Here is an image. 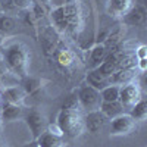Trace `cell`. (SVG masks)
<instances>
[{
	"mask_svg": "<svg viewBox=\"0 0 147 147\" xmlns=\"http://www.w3.org/2000/svg\"><path fill=\"white\" fill-rule=\"evenodd\" d=\"M137 71H138L137 66L118 69L113 75L109 78V82L110 84H115V85H118V84H128V82H131L134 78L137 77Z\"/></svg>",
	"mask_w": 147,
	"mask_h": 147,
	"instance_id": "30bf717a",
	"label": "cell"
},
{
	"mask_svg": "<svg viewBox=\"0 0 147 147\" xmlns=\"http://www.w3.org/2000/svg\"><path fill=\"white\" fill-rule=\"evenodd\" d=\"M25 122L32 134L34 138H38L41 134L47 129V122L43 113H40L38 110H30V112L25 115Z\"/></svg>",
	"mask_w": 147,
	"mask_h": 147,
	"instance_id": "5b68a950",
	"label": "cell"
},
{
	"mask_svg": "<svg viewBox=\"0 0 147 147\" xmlns=\"http://www.w3.org/2000/svg\"><path fill=\"white\" fill-rule=\"evenodd\" d=\"M38 147H63L62 141V132H52L44 131L38 138H35Z\"/></svg>",
	"mask_w": 147,
	"mask_h": 147,
	"instance_id": "9c48e42d",
	"label": "cell"
},
{
	"mask_svg": "<svg viewBox=\"0 0 147 147\" xmlns=\"http://www.w3.org/2000/svg\"><path fill=\"white\" fill-rule=\"evenodd\" d=\"M129 115L132 119L136 121H143L147 115V102L144 99H140L136 105H134L131 109H129Z\"/></svg>",
	"mask_w": 147,
	"mask_h": 147,
	"instance_id": "44dd1931",
	"label": "cell"
},
{
	"mask_svg": "<svg viewBox=\"0 0 147 147\" xmlns=\"http://www.w3.org/2000/svg\"><path fill=\"white\" fill-rule=\"evenodd\" d=\"M57 127L65 136L75 138L84 131V119L75 105H65L57 115Z\"/></svg>",
	"mask_w": 147,
	"mask_h": 147,
	"instance_id": "6da1fadb",
	"label": "cell"
},
{
	"mask_svg": "<svg viewBox=\"0 0 147 147\" xmlns=\"http://www.w3.org/2000/svg\"><path fill=\"white\" fill-rule=\"evenodd\" d=\"M99 110L103 113V116L106 119H113V118H116L122 113H125V107L119 103V100H116V102H102Z\"/></svg>",
	"mask_w": 147,
	"mask_h": 147,
	"instance_id": "7c38bea8",
	"label": "cell"
},
{
	"mask_svg": "<svg viewBox=\"0 0 147 147\" xmlns=\"http://www.w3.org/2000/svg\"><path fill=\"white\" fill-rule=\"evenodd\" d=\"M22 115V107L19 105H12V103H6L0 109V116L3 121H15Z\"/></svg>",
	"mask_w": 147,
	"mask_h": 147,
	"instance_id": "e0dca14e",
	"label": "cell"
},
{
	"mask_svg": "<svg viewBox=\"0 0 147 147\" xmlns=\"http://www.w3.org/2000/svg\"><path fill=\"white\" fill-rule=\"evenodd\" d=\"M96 71L99 72V74H102L105 78L109 80V78L116 72V63H115V62H110V60H107V59H105V62L97 66Z\"/></svg>",
	"mask_w": 147,
	"mask_h": 147,
	"instance_id": "cb8c5ba5",
	"label": "cell"
},
{
	"mask_svg": "<svg viewBox=\"0 0 147 147\" xmlns=\"http://www.w3.org/2000/svg\"><path fill=\"white\" fill-rule=\"evenodd\" d=\"M136 57L138 59H146V46H141L138 50H136Z\"/></svg>",
	"mask_w": 147,
	"mask_h": 147,
	"instance_id": "f1b7e54d",
	"label": "cell"
},
{
	"mask_svg": "<svg viewBox=\"0 0 147 147\" xmlns=\"http://www.w3.org/2000/svg\"><path fill=\"white\" fill-rule=\"evenodd\" d=\"M122 38H124V31L122 30H115V31H112L106 37V40L102 44L106 47L107 52H110L112 49H115V47L122 44Z\"/></svg>",
	"mask_w": 147,
	"mask_h": 147,
	"instance_id": "d6986e66",
	"label": "cell"
},
{
	"mask_svg": "<svg viewBox=\"0 0 147 147\" xmlns=\"http://www.w3.org/2000/svg\"><path fill=\"white\" fill-rule=\"evenodd\" d=\"M3 63L19 77H27L28 72V53L21 43L9 44L3 52Z\"/></svg>",
	"mask_w": 147,
	"mask_h": 147,
	"instance_id": "7a4b0ae2",
	"label": "cell"
},
{
	"mask_svg": "<svg viewBox=\"0 0 147 147\" xmlns=\"http://www.w3.org/2000/svg\"><path fill=\"white\" fill-rule=\"evenodd\" d=\"M136 127V119H132L129 113H122L110 121V131L115 136L129 134Z\"/></svg>",
	"mask_w": 147,
	"mask_h": 147,
	"instance_id": "8992f818",
	"label": "cell"
},
{
	"mask_svg": "<svg viewBox=\"0 0 147 147\" xmlns=\"http://www.w3.org/2000/svg\"><path fill=\"white\" fill-rule=\"evenodd\" d=\"M107 56V50H106V47L102 44V43H97L93 49H91V52H90V69H96L97 66H99L100 63L105 62V59Z\"/></svg>",
	"mask_w": 147,
	"mask_h": 147,
	"instance_id": "4fadbf2b",
	"label": "cell"
},
{
	"mask_svg": "<svg viewBox=\"0 0 147 147\" xmlns=\"http://www.w3.org/2000/svg\"><path fill=\"white\" fill-rule=\"evenodd\" d=\"M32 16L35 18V19H40V18H43L44 16V9L38 5V3H34V6H32Z\"/></svg>",
	"mask_w": 147,
	"mask_h": 147,
	"instance_id": "4316f807",
	"label": "cell"
},
{
	"mask_svg": "<svg viewBox=\"0 0 147 147\" xmlns=\"http://www.w3.org/2000/svg\"><path fill=\"white\" fill-rule=\"evenodd\" d=\"M107 9L115 16H124L131 7V0H106Z\"/></svg>",
	"mask_w": 147,
	"mask_h": 147,
	"instance_id": "9a60e30c",
	"label": "cell"
},
{
	"mask_svg": "<svg viewBox=\"0 0 147 147\" xmlns=\"http://www.w3.org/2000/svg\"><path fill=\"white\" fill-rule=\"evenodd\" d=\"M0 13H2V7H0Z\"/></svg>",
	"mask_w": 147,
	"mask_h": 147,
	"instance_id": "4dcf8cb0",
	"label": "cell"
},
{
	"mask_svg": "<svg viewBox=\"0 0 147 147\" xmlns=\"http://www.w3.org/2000/svg\"><path fill=\"white\" fill-rule=\"evenodd\" d=\"M22 147H38V146H37V141H32V143H28V144H24Z\"/></svg>",
	"mask_w": 147,
	"mask_h": 147,
	"instance_id": "f546056e",
	"label": "cell"
},
{
	"mask_svg": "<svg viewBox=\"0 0 147 147\" xmlns=\"http://www.w3.org/2000/svg\"><path fill=\"white\" fill-rule=\"evenodd\" d=\"M0 7H2V13H6L10 16L19 10L13 0H0Z\"/></svg>",
	"mask_w": 147,
	"mask_h": 147,
	"instance_id": "d4e9b609",
	"label": "cell"
},
{
	"mask_svg": "<svg viewBox=\"0 0 147 147\" xmlns=\"http://www.w3.org/2000/svg\"><path fill=\"white\" fill-rule=\"evenodd\" d=\"M27 93L24 91V88L21 85H12V87H6L2 97L6 103H12V105H21L25 99Z\"/></svg>",
	"mask_w": 147,
	"mask_h": 147,
	"instance_id": "8fae6325",
	"label": "cell"
},
{
	"mask_svg": "<svg viewBox=\"0 0 147 147\" xmlns=\"http://www.w3.org/2000/svg\"><path fill=\"white\" fill-rule=\"evenodd\" d=\"M57 60H59V63L60 65H65V66H68L71 62H72V56H71V53L69 52H60L59 53V56H57Z\"/></svg>",
	"mask_w": 147,
	"mask_h": 147,
	"instance_id": "484cf974",
	"label": "cell"
},
{
	"mask_svg": "<svg viewBox=\"0 0 147 147\" xmlns=\"http://www.w3.org/2000/svg\"><path fill=\"white\" fill-rule=\"evenodd\" d=\"M0 78H2V75H0Z\"/></svg>",
	"mask_w": 147,
	"mask_h": 147,
	"instance_id": "1f68e13d",
	"label": "cell"
},
{
	"mask_svg": "<svg viewBox=\"0 0 147 147\" xmlns=\"http://www.w3.org/2000/svg\"><path fill=\"white\" fill-rule=\"evenodd\" d=\"M77 100L80 103V106L82 109H85L87 112H93V110H99L100 105H102V97H100V91L96 90L90 85H82L78 90L77 94Z\"/></svg>",
	"mask_w": 147,
	"mask_h": 147,
	"instance_id": "3957f363",
	"label": "cell"
},
{
	"mask_svg": "<svg viewBox=\"0 0 147 147\" xmlns=\"http://www.w3.org/2000/svg\"><path fill=\"white\" fill-rule=\"evenodd\" d=\"M106 124V118L100 110H93V112H87L84 118V128H87L88 132L97 134Z\"/></svg>",
	"mask_w": 147,
	"mask_h": 147,
	"instance_id": "52a82bcc",
	"label": "cell"
},
{
	"mask_svg": "<svg viewBox=\"0 0 147 147\" xmlns=\"http://www.w3.org/2000/svg\"><path fill=\"white\" fill-rule=\"evenodd\" d=\"M140 99H141V93H140L138 85L128 82L119 87V103L125 107V110L127 109L129 110Z\"/></svg>",
	"mask_w": 147,
	"mask_h": 147,
	"instance_id": "277c9868",
	"label": "cell"
},
{
	"mask_svg": "<svg viewBox=\"0 0 147 147\" xmlns=\"http://www.w3.org/2000/svg\"><path fill=\"white\" fill-rule=\"evenodd\" d=\"M63 12H65V18L68 22V30L69 28H77L80 25V10L74 3H65Z\"/></svg>",
	"mask_w": 147,
	"mask_h": 147,
	"instance_id": "2e32d148",
	"label": "cell"
},
{
	"mask_svg": "<svg viewBox=\"0 0 147 147\" xmlns=\"http://www.w3.org/2000/svg\"><path fill=\"white\" fill-rule=\"evenodd\" d=\"M146 9L144 6H131L129 10L124 15V24L129 27H138V25H144L146 24Z\"/></svg>",
	"mask_w": 147,
	"mask_h": 147,
	"instance_id": "ba28073f",
	"label": "cell"
},
{
	"mask_svg": "<svg viewBox=\"0 0 147 147\" xmlns=\"http://www.w3.org/2000/svg\"><path fill=\"white\" fill-rule=\"evenodd\" d=\"M41 85V81L38 78H32V77H24V81L21 84V87L24 88L27 94H31L34 91H37Z\"/></svg>",
	"mask_w": 147,
	"mask_h": 147,
	"instance_id": "603a6c76",
	"label": "cell"
},
{
	"mask_svg": "<svg viewBox=\"0 0 147 147\" xmlns=\"http://www.w3.org/2000/svg\"><path fill=\"white\" fill-rule=\"evenodd\" d=\"M100 97L102 102H116L119 100V85L110 84L103 90H100Z\"/></svg>",
	"mask_w": 147,
	"mask_h": 147,
	"instance_id": "7402d4cb",
	"label": "cell"
},
{
	"mask_svg": "<svg viewBox=\"0 0 147 147\" xmlns=\"http://www.w3.org/2000/svg\"><path fill=\"white\" fill-rule=\"evenodd\" d=\"M52 21L60 31L68 30V22H66V18H65V12H63V6L62 5L55 7L52 10Z\"/></svg>",
	"mask_w": 147,
	"mask_h": 147,
	"instance_id": "ffe728a7",
	"label": "cell"
},
{
	"mask_svg": "<svg viewBox=\"0 0 147 147\" xmlns=\"http://www.w3.org/2000/svg\"><path fill=\"white\" fill-rule=\"evenodd\" d=\"M16 30V19L10 15L0 13V35H9Z\"/></svg>",
	"mask_w": 147,
	"mask_h": 147,
	"instance_id": "ac0fdd59",
	"label": "cell"
},
{
	"mask_svg": "<svg viewBox=\"0 0 147 147\" xmlns=\"http://www.w3.org/2000/svg\"><path fill=\"white\" fill-rule=\"evenodd\" d=\"M85 81H87V85H90V87L96 88V90H103L105 87H107V85H110L109 80L105 78L102 74H99L96 69H90L87 77H85Z\"/></svg>",
	"mask_w": 147,
	"mask_h": 147,
	"instance_id": "5bb4252c",
	"label": "cell"
},
{
	"mask_svg": "<svg viewBox=\"0 0 147 147\" xmlns=\"http://www.w3.org/2000/svg\"><path fill=\"white\" fill-rule=\"evenodd\" d=\"M13 2L18 6V9H28L30 5L32 3V0H13Z\"/></svg>",
	"mask_w": 147,
	"mask_h": 147,
	"instance_id": "83f0119b",
	"label": "cell"
}]
</instances>
